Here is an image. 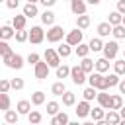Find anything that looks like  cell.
Returning <instances> with one entry per match:
<instances>
[{"label":"cell","mask_w":125,"mask_h":125,"mask_svg":"<svg viewBox=\"0 0 125 125\" xmlns=\"http://www.w3.org/2000/svg\"><path fill=\"white\" fill-rule=\"evenodd\" d=\"M88 84L90 86H94L96 90H107L109 88V84H107V78L102 74V72H90V76H88Z\"/></svg>","instance_id":"6da1fadb"},{"label":"cell","mask_w":125,"mask_h":125,"mask_svg":"<svg viewBox=\"0 0 125 125\" xmlns=\"http://www.w3.org/2000/svg\"><path fill=\"white\" fill-rule=\"evenodd\" d=\"M2 61H4V64H6L8 68H14V70H20V68L23 66V57L18 55V53H14V51L8 53V55H4Z\"/></svg>","instance_id":"7a4b0ae2"},{"label":"cell","mask_w":125,"mask_h":125,"mask_svg":"<svg viewBox=\"0 0 125 125\" xmlns=\"http://www.w3.org/2000/svg\"><path fill=\"white\" fill-rule=\"evenodd\" d=\"M70 78H72V82L74 84H84L86 80H88V74L84 72V68L80 66V64H74V66H70Z\"/></svg>","instance_id":"3957f363"},{"label":"cell","mask_w":125,"mask_h":125,"mask_svg":"<svg viewBox=\"0 0 125 125\" xmlns=\"http://www.w3.org/2000/svg\"><path fill=\"white\" fill-rule=\"evenodd\" d=\"M64 37V29H62V25H51L49 27V31H47V41L49 43H57V41H61Z\"/></svg>","instance_id":"277c9868"},{"label":"cell","mask_w":125,"mask_h":125,"mask_svg":"<svg viewBox=\"0 0 125 125\" xmlns=\"http://www.w3.org/2000/svg\"><path fill=\"white\" fill-rule=\"evenodd\" d=\"M104 57L105 59H115L117 57V53H119V45H117V41H107V43H104Z\"/></svg>","instance_id":"5b68a950"},{"label":"cell","mask_w":125,"mask_h":125,"mask_svg":"<svg viewBox=\"0 0 125 125\" xmlns=\"http://www.w3.org/2000/svg\"><path fill=\"white\" fill-rule=\"evenodd\" d=\"M45 61H47V64L49 66H53V68H57L59 64H61V55L55 51V49H45Z\"/></svg>","instance_id":"8992f818"},{"label":"cell","mask_w":125,"mask_h":125,"mask_svg":"<svg viewBox=\"0 0 125 125\" xmlns=\"http://www.w3.org/2000/svg\"><path fill=\"white\" fill-rule=\"evenodd\" d=\"M43 39H45V31H43V27H41V25H33V27L29 29V41L37 45V43H41Z\"/></svg>","instance_id":"52a82bcc"},{"label":"cell","mask_w":125,"mask_h":125,"mask_svg":"<svg viewBox=\"0 0 125 125\" xmlns=\"http://www.w3.org/2000/svg\"><path fill=\"white\" fill-rule=\"evenodd\" d=\"M64 39H66V43H68V45H72V47H76L78 43H82V29H80V27H76V29H72V31H68Z\"/></svg>","instance_id":"ba28073f"},{"label":"cell","mask_w":125,"mask_h":125,"mask_svg":"<svg viewBox=\"0 0 125 125\" xmlns=\"http://www.w3.org/2000/svg\"><path fill=\"white\" fill-rule=\"evenodd\" d=\"M49 64H47V61L43 62V61H39L37 64H35V78L37 80H45L47 76H49Z\"/></svg>","instance_id":"9c48e42d"},{"label":"cell","mask_w":125,"mask_h":125,"mask_svg":"<svg viewBox=\"0 0 125 125\" xmlns=\"http://www.w3.org/2000/svg\"><path fill=\"white\" fill-rule=\"evenodd\" d=\"M96 100H98V104H100L104 109H111V96L107 94V90H98Z\"/></svg>","instance_id":"30bf717a"},{"label":"cell","mask_w":125,"mask_h":125,"mask_svg":"<svg viewBox=\"0 0 125 125\" xmlns=\"http://www.w3.org/2000/svg\"><path fill=\"white\" fill-rule=\"evenodd\" d=\"M90 109H92V107H90V102H88V100H84V102H80V104L76 105V109H74V111H76V115H78L80 119H84V117H88V115H90Z\"/></svg>","instance_id":"8fae6325"},{"label":"cell","mask_w":125,"mask_h":125,"mask_svg":"<svg viewBox=\"0 0 125 125\" xmlns=\"http://www.w3.org/2000/svg\"><path fill=\"white\" fill-rule=\"evenodd\" d=\"M70 10H72L74 16L86 14V2L84 0H70Z\"/></svg>","instance_id":"7c38bea8"},{"label":"cell","mask_w":125,"mask_h":125,"mask_svg":"<svg viewBox=\"0 0 125 125\" xmlns=\"http://www.w3.org/2000/svg\"><path fill=\"white\" fill-rule=\"evenodd\" d=\"M104 123H111V125L121 123V115H119V111H117V109H109V111L105 113V117H104Z\"/></svg>","instance_id":"4fadbf2b"},{"label":"cell","mask_w":125,"mask_h":125,"mask_svg":"<svg viewBox=\"0 0 125 125\" xmlns=\"http://www.w3.org/2000/svg\"><path fill=\"white\" fill-rule=\"evenodd\" d=\"M25 18H35L37 14H39V10H37V6L33 4V2H27L25 6H23V12H21Z\"/></svg>","instance_id":"5bb4252c"},{"label":"cell","mask_w":125,"mask_h":125,"mask_svg":"<svg viewBox=\"0 0 125 125\" xmlns=\"http://www.w3.org/2000/svg\"><path fill=\"white\" fill-rule=\"evenodd\" d=\"M80 66L84 68V72H86V74H90V72H94V70H96V61H92V59H88V57H82Z\"/></svg>","instance_id":"9a60e30c"},{"label":"cell","mask_w":125,"mask_h":125,"mask_svg":"<svg viewBox=\"0 0 125 125\" xmlns=\"http://www.w3.org/2000/svg\"><path fill=\"white\" fill-rule=\"evenodd\" d=\"M16 109H18L20 115H27V113L31 111V102H27V100H20L18 105H16Z\"/></svg>","instance_id":"2e32d148"},{"label":"cell","mask_w":125,"mask_h":125,"mask_svg":"<svg viewBox=\"0 0 125 125\" xmlns=\"http://www.w3.org/2000/svg\"><path fill=\"white\" fill-rule=\"evenodd\" d=\"M66 123H68V115H66L64 111L55 113V115H53V119H51V125H66Z\"/></svg>","instance_id":"e0dca14e"},{"label":"cell","mask_w":125,"mask_h":125,"mask_svg":"<svg viewBox=\"0 0 125 125\" xmlns=\"http://www.w3.org/2000/svg\"><path fill=\"white\" fill-rule=\"evenodd\" d=\"M55 12H51V10H47L45 8V12L41 14V21H43V25H53L55 23Z\"/></svg>","instance_id":"ac0fdd59"},{"label":"cell","mask_w":125,"mask_h":125,"mask_svg":"<svg viewBox=\"0 0 125 125\" xmlns=\"http://www.w3.org/2000/svg\"><path fill=\"white\" fill-rule=\"evenodd\" d=\"M111 23L109 21H102V23H98V35L100 37H107L109 33H111Z\"/></svg>","instance_id":"d6986e66"},{"label":"cell","mask_w":125,"mask_h":125,"mask_svg":"<svg viewBox=\"0 0 125 125\" xmlns=\"http://www.w3.org/2000/svg\"><path fill=\"white\" fill-rule=\"evenodd\" d=\"M96 70L102 72V74H105V72L109 70V59H105V57L98 59V61H96Z\"/></svg>","instance_id":"ffe728a7"},{"label":"cell","mask_w":125,"mask_h":125,"mask_svg":"<svg viewBox=\"0 0 125 125\" xmlns=\"http://www.w3.org/2000/svg\"><path fill=\"white\" fill-rule=\"evenodd\" d=\"M25 23H27V18L21 14V16H14V20H12V25H14V29H25Z\"/></svg>","instance_id":"44dd1931"},{"label":"cell","mask_w":125,"mask_h":125,"mask_svg":"<svg viewBox=\"0 0 125 125\" xmlns=\"http://www.w3.org/2000/svg\"><path fill=\"white\" fill-rule=\"evenodd\" d=\"M64 92H66V86H64L62 80H59V82H55V84L51 86V94H53V96H62Z\"/></svg>","instance_id":"7402d4cb"},{"label":"cell","mask_w":125,"mask_h":125,"mask_svg":"<svg viewBox=\"0 0 125 125\" xmlns=\"http://www.w3.org/2000/svg\"><path fill=\"white\" fill-rule=\"evenodd\" d=\"M90 117L94 119V121H104V117H105V109L100 105V107H94V109H90Z\"/></svg>","instance_id":"603a6c76"},{"label":"cell","mask_w":125,"mask_h":125,"mask_svg":"<svg viewBox=\"0 0 125 125\" xmlns=\"http://www.w3.org/2000/svg\"><path fill=\"white\" fill-rule=\"evenodd\" d=\"M18 119H20L18 109H16V111H14V109H6V111H4V121H6V123H18Z\"/></svg>","instance_id":"cb8c5ba5"},{"label":"cell","mask_w":125,"mask_h":125,"mask_svg":"<svg viewBox=\"0 0 125 125\" xmlns=\"http://www.w3.org/2000/svg\"><path fill=\"white\" fill-rule=\"evenodd\" d=\"M76 27H80V29H86V27H90V16H86V14H80V16H76Z\"/></svg>","instance_id":"d4e9b609"},{"label":"cell","mask_w":125,"mask_h":125,"mask_svg":"<svg viewBox=\"0 0 125 125\" xmlns=\"http://www.w3.org/2000/svg\"><path fill=\"white\" fill-rule=\"evenodd\" d=\"M31 104H33V105H43V104H45V92H41V90L33 92V94H31Z\"/></svg>","instance_id":"484cf974"},{"label":"cell","mask_w":125,"mask_h":125,"mask_svg":"<svg viewBox=\"0 0 125 125\" xmlns=\"http://www.w3.org/2000/svg\"><path fill=\"white\" fill-rule=\"evenodd\" d=\"M111 35H113L115 39H125V25H123V23L113 25V27H111Z\"/></svg>","instance_id":"4316f807"},{"label":"cell","mask_w":125,"mask_h":125,"mask_svg":"<svg viewBox=\"0 0 125 125\" xmlns=\"http://www.w3.org/2000/svg\"><path fill=\"white\" fill-rule=\"evenodd\" d=\"M0 31H2V39H12L14 35H16V29H14V25H2L0 27Z\"/></svg>","instance_id":"83f0119b"},{"label":"cell","mask_w":125,"mask_h":125,"mask_svg":"<svg viewBox=\"0 0 125 125\" xmlns=\"http://www.w3.org/2000/svg\"><path fill=\"white\" fill-rule=\"evenodd\" d=\"M88 45H90V51H94V53H98V51L104 49V41H102L100 37H92Z\"/></svg>","instance_id":"f1b7e54d"},{"label":"cell","mask_w":125,"mask_h":125,"mask_svg":"<svg viewBox=\"0 0 125 125\" xmlns=\"http://www.w3.org/2000/svg\"><path fill=\"white\" fill-rule=\"evenodd\" d=\"M57 53L61 55V59H66V57H70V53H72V45H68V43L64 41V43H62V45L57 49Z\"/></svg>","instance_id":"f546056e"},{"label":"cell","mask_w":125,"mask_h":125,"mask_svg":"<svg viewBox=\"0 0 125 125\" xmlns=\"http://www.w3.org/2000/svg\"><path fill=\"white\" fill-rule=\"evenodd\" d=\"M74 53H76V57H88V53H90V45H86V43H78L76 45V49H74Z\"/></svg>","instance_id":"4dcf8cb0"},{"label":"cell","mask_w":125,"mask_h":125,"mask_svg":"<svg viewBox=\"0 0 125 125\" xmlns=\"http://www.w3.org/2000/svg\"><path fill=\"white\" fill-rule=\"evenodd\" d=\"M10 105H12V102H10L8 92H0V109L6 111V109H10Z\"/></svg>","instance_id":"1f68e13d"},{"label":"cell","mask_w":125,"mask_h":125,"mask_svg":"<svg viewBox=\"0 0 125 125\" xmlns=\"http://www.w3.org/2000/svg\"><path fill=\"white\" fill-rule=\"evenodd\" d=\"M16 41L18 43H25V41H29V31L27 29H16Z\"/></svg>","instance_id":"d6a6232c"},{"label":"cell","mask_w":125,"mask_h":125,"mask_svg":"<svg viewBox=\"0 0 125 125\" xmlns=\"http://www.w3.org/2000/svg\"><path fill=\"white\" fill-rule=\"evenodd\" d=\"M62 104H64L66 107H70V105H74V104H76V96H74L72 92H68V90H66V92L62 94Z\"/></svg>","instance_id":"836d02e7"},{"label":"cell","mask_w":125,"mask_h":125,"mask_svg":"<svg viewBox=\"0 0 125 125\" xmlns=\"http://www.w3.org/2000/svg\"><path fill=\"white\" fill-rule=\"evenodd\" d=\"M66 76H70V66H66V64H59L57 66V78H66Z\"/></svg>","instance_id":"e575fe53"},{"label":"cell","mask_w":125,"mask_h":125,"mask_svg":"<svg viewBox=\"0 0 125 125\" xmlns=\"http://www.w3.org/2000/svg\"><path fill=\"white\" fill-rule=\"evenodd\" d=\"M107 21H109L111 25H117V23H121V21H123V14L115 10V12H111V14H109V20H107Z\"/></svg>","instance_id":"d590c367"},{"label":"cell","mask_w":125,"mask_h":125,"mask_svg":"<svg viewBox=\"0 0 125 125\" xmlns=\"http://www.w3.org/2000/svg\"><path fill=\"white\" fill-rule=\"evenodd\" d=\"M82 94H84V100H88V102H92V100H94V98L98 96V90H96L94 86H88V88H86V90H84Z\"/></svg>","instance_id":"8d00e7d4"},{"label":"cell","mask_w":125,"mask_h":125,"mask_svg":"<svg viewBox=\"0 0 125 125\" xmlns=\"http://www.w3.org/2000/svg\"><path fill=\"white\" fill-rule=\"evenodd\" d=\"M113 72H117L119 76H123V74H125V59H121V61H115V62H113Z\"/></svg>","instance_id":"74e56055"},{"label":"cell","mask_w":125,"mask_h":125,"mask_svg":"<svg viewBox=\"0 0 125 125\" xmlns=\"http://www.w3.org/2000/svg\"><path fill=\"white\" fill-rule=\"evenodd\" d=\"M59 111H61L59 102H47V113H49V115H55V113H59Z\"/></svg>","instance_id":"f35d334b"},{"label":"cell","mask_w":125,"mask_h":125,"mask_svg":"<svg viewBox=\"0 0 125 125\" xmlns=\"http://www.w3.org/2000/svg\"><path fill=\"white\" fill-rule=\"evenodd\" d=\"M27 119H29V123H41V119H43V115H41L39 111H35V109H31V111L27 113Z\"/></svg>","instance_id":"ab89813d"},{"label":"cell","mask_w":125,"mask_h":125,"mask_svg":"<svg viewBox=\"0 0 125 125\" xmlns=\"http://www.w3.org/2000/svg\"><path fill=\"white\" fill-rule=\"evenodd\" d=\"M8 53H12V47L8 45L6 39H0V57H4V55H8Z\"/></svg>","instance_id":"60d3db41"},{"label":"cell","mask_w":125,"mask_h":125,"mask_svg":"<svg viewBox=\"0 0 125 125\" xmlns=\"http://www.w3.org/2000/svg\"><path fill=\"white\" fill-rule=\"evenodd\" d=\"M105 78H107V84H109V88L119 84V74H117V72H111V74H107Z\"/></svg>","instance_id":"b9f144b4"},{"label":"cell","mask_w":125,"mask_h":125,"mask_svg":"<svg viewBox=\"0 0 125 125\" xmlns=\"http://www.w3.org/2000/svg\"><path fill=\"white\" fill-rule=\"evenodd\" d=\"M10 84H12V90H21V88L25 86L23 78H12V80H10Z\"/></svg>","instance_id":"7bdbcfd3"},{"label":"cell","mask_w":125,"mask_h":125,"mask_svg":"<svg viewBox=\"0 0 125 125\" xmlns=\"http://www.w3.org/2000/svg\"><path fill=\"white\" fill-rule=\"evenodd\" d=\"M121 105H123V100H121V96H111V109H121Z\"/></svg>","instance_id":"ee69618b"},{"label":"cell","mask_w":125,"mask_h":125,"mask_svg":"<svg viewBox=\"0 0 125 125\" xmlns=\"http://www.w3.org/2000/svg\"><path fill=\"white\" fill-rule=\"evenodd\" d=\"M12 90V84H10V80H6V78H0V92H10Z\"/></svg>","instance_id":"f6af8a7d"},{"label":"cell","mask_w":125,"mask_h":125,"mask_svg":"<svg viewBox=\"0 0 125 125\" xmlns=\"http://www.w3.org/2000/svg\"><path fill=\"white\" fill-rule=\"evenodd\" d=\"M27 62L35 66V64L39 62V55H37V53H29V55H27Z\"/></svg>","instance_id":"bcb514c9"},{"label":"cell","mask_w":125,"mask_h":125,"mask_svg":"<svg viewBox=\"0 0 125 125\" xmlns=\"http://www.w3.org/2000/svg\"><path fill=\"white\" fill-rule=\"evenodd\" d=\"M6 6H8L10 10H16V8L20 6V0H6Z\"/></svg>","instance_id":"7dc6e473"},{"label":"cell","mask_w":125,"mask_h":125,"mask_svg":"<svg viewBox=\"0 0 125 125\" xmlns=\"http://www.w3.org/2000/svg\"><path fill=\"white\" fill-rule=\"evenodd\" d=\"M117 12L125 14V0H117Z\"/></svg>","instance_id":"c3c4849f"},{"label":"cell","mask_w":125,"mask_h":125,"mask_svg":"<svg viewBox=\"0 0 125 125\" xmlns=\"http://www.w3.org/2000/svg\"><path fill=\"white\" fill-rule=\"evenodd\" d=\"M39 2H41L45 8H51V6H55V4H57V0H39Z\"/></svg>","instance_id":"681fc988"},{"label":"cell","mask_w":125,"mask_h":125,"mask_svg":"<svg viewBox=\"0 0 125 125\" xmlns=\"http://www.w3.org/2000/svg\"><path fill=\"white\" fill-rule=\"evenodd\" d=\"M117 86H119V92H121V94H125V78H123V80H119V84H117Z\"/></svg>","instance_id":"f907efd6"},{"label":"cell","mask_w":125,"mask_h":125,"mask_svg":"<svg viewBox=\"0 0 125 125\" xmlns=\"http://www.w3.org/2000/svg\"><path fill=\"white\" fill-rule=\"evenodd\" d=\"M86 2H88V4H92V6H98L102 0H86Z\"/></svg>","instance_id":"816d5d0a"},{"label":"cell","mask_w":125,"mask_h":125,"mask_svg":"<svg viewBox=\"0 0 125 125\" xmlns=\"http://www.w3.org/2000/svg\"><path fill=\"white\" fill-rule=\"evenodd\" d=\"M119 115H121V119H125V105H121V109H119Z\"/></svg>","instance_id":"f5cc1de1"},{"label":"cell","mask_w":125,"mask_h":125,"mask_svg":"<svg viewBox=\"0 0 125 125\" xmlns=\"http://www.w3.org/2000/svg\"><path fill=\"white\" fill-rule=\"evenodd\" d=\"M27 2H33V4H37V2H39V0H27Z\"/></svg>","instance_id":"db71d44e"},{"label":"cell","mask_w":125,"mask_h":125,"mask_svg":"<svg viewBox=\"0 0 125 125\" xmlns=\"http://www.w3.org/2000/svg\"><path fill=\"white\" fill-rule=\"evenodd\" d=\"M121 23H123V25H125V14H123V21H121Z\"/></svg>","instance_id":"11a10c76"},{"label":"cell","mask_w":125,"mask_h":125,"mask_svg":"<svg viewBox=\"0 0 125 125\" xmlns=\"http://www.w3.org/2000/svg\"><path fill=\"white\" fill-rule=\"evenodd\" d=\"M0 39H2V31H0Z\"/></svg>","instance_id":"9f6ffc18"},{"label":"cell","mask_w":125,"mask_h":125,"mask_svg":"<svg viewBox=\"0 0 125 125\" xmlns=\"http://www.w3.org/2000/svg\"><path fill=\"white\" fill-rule=\"evenodd\" d=\"M0 2H6V0H0Z\"/></svg>","instance_id":"6f0895ef"},{"label":"cell","mask_w":125,"mask_h":125,"mask_svg":"<svg viewBox=\"0 0 125 125\" xmlns=\"http://www.w3.org/2000/svg\"><path fill=\"white\" fill-rule=\"evenodd\" d=\"M123 59H125V53H123Z\"/></svg>","instance_id":"680465c9"}]
</instances>
